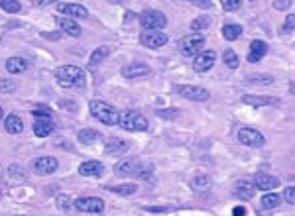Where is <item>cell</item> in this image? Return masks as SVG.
Returning <instances> with one entry per match:
<instances>
[{
  "instance_id": "1",
  "label": "cell",
  "mask_w": 295,
  "mask_h": 216,
  "mask_svg": "<svg viewBox=\"0 0 295 216\" xmlns=\"http://www.w3.org/2000/svg\"><path fill=\"white\" fill-rule=\"evenodd\" d=\"M55 79L63 89H83L85 87V71L75 65H63L55 71Z\"/></svg>"
},
{
  "instance_id": "2",
  "label": "cell",
  "mask_w": 295,
  "mask_h": 216,
  "mask_svg": "<svg viewBox=\"0 0 295 216\" xmlns=\"http://www.w3.org/2000/svg\"><path fill=\"white\" fill-rule=\"evenodd\" d=\"M89 110H91V114L97 118L98 122H102V124H106V126H114V124H118L120 114L116 112V108L110 107V105L104 103V101H91Z\"/></svg>"
},
{
  "instance_id": "3",
  "label": "cell",
  "mask_w": 295,
  "mask_h": 216,
  "mask_svg": "<svg viewBox=\"0 0 295 216\" xmlns=\"http://www.w3.org/2000/svg\"><path fill=\"white\" fill-rule=\"evenodd\" d=\"M118 126L126 132H144L148 130V120L136 110H124V112H120Z\"/></svg>"
},
{
  "instance_id": "4",
  "label": "cell",
  "mask_w": 295,
  "mask_h": 216,
  "mask_svg": "<svg viewBox=\"0 0 295 216\" xmlns=\"http://www.w3.org/2000/svg\"><path fill=\"white\" fill-rule=\"evenodd\" d=\"M140 24H142L144 32H148V30L161 32V28H165V24H167V18H165L163 12L149 8V10H144V12L140 14Z\"/></svg>"
},
{
  "instance_id": "5",
  "label": "cell",
  "mask_w": 295,
  "mask_h": 216,
  "mask_svg": "<svg viewBox=\"0 0 295 216\" xmlns=\"http://www.w3.org/2000/svg\"><path fill=\"white\" fill-rule=\"evenodd\" d=\"M205 46V38L199 36V34H191V36H185L181 38L179 42V52L187 57H197V54L201 55V50Z\"/></svg>"
},
{
  "instance_id": "6",
  "label": "cell",
  "mask_w": 295,
  "mask_h": 216,
  "mask_svg": "<svg viewBox=\"0 0 295 216\" xmlns=\"http://www.w3.org/2000/svg\"><path fill=\"white\" fill-rule=\"evenodd\" d=\"M151 169L144 167L138 160H124L116 165V173L118 175H136V177H148Z\"/></svg>"
},
{
  "instance_id": "7",
  "label": "cell",
  "mask_w": 295,
  "mask_h": 216,
  "mask_svg": "<svg viewBox=\"0 0 295 216\" xmlns=\"http://www.w3.org/2000/svg\"><path fill=\"white\" fill-rule=\"evenodd\" d=\"M238 142L250 146V148H262L266 144V138L262 132L254 130V128H240L238 130Z\"/></svg>"
},
{
  "instance_id": "8",
  "label": "cell",
  "mask_w": 295,
  "mask_h": 216,
  "mask_svg": "<svg viewBox=\"0 0 295 216\" xmlns=\"http://www.w3.org/2000/svg\"><path fill=\"white\" fill-rule=\"evenodd\" d=\"M73 207L81 213H95V215L104 211V203L98 197H81L73 203Z\"/></svg>"
},
{
  "instance_id": "9",
  "label": "cell",
  "mask_w": 295,
  "mask_h": 216,
  "mask_svg": "<svg viewBox=\"0 0 295 216\" xmlns=\"http://www.w3.org/2000/svg\"><path fill=\"white\" fill-rule=\"evenodd\" d=\"M175 91H177L181 97H185V99H189V101H197V103L209 101V97H211V93H209L207 89L195 87V85H179Z\"/></svg>"
},
{
  "instance_id": "10",
  "label": "cell",
  "mask_w": 295,
  "mask_h": 216,
  "mask_svg": "<svg viewBox=\"0 0 295 216\" xmlns=\"http://www.w3.org/2000/svg\"><path fill=\"white\" fill-rule=\"evenodd\" d=\"M120 73H122V77H126V79H146V77L151 75V69L148 67L146 63L136 61V63H128V65H124Z\"/></svg>"
},
{
  "instance_id": "11",
  "label": "cell",
  "mask_w": 295,
  "mask_h": 216,
  "mask_svg": "<svg viewBox=\"0 0 295 216\" xmlns=\"http://www.w3.org/2000/svg\"><path fill=\"white\" fill-rule=\"evenodd\" d=\"M140 42H142V46H146V48H149V50H157V48H161V46L167 44V36H165L163 32L148 30V32H142Z\"/></svg>"
},
{
  "instance_id": "12",
  "label": "cell",
  "mask_w": 295,
  "mask_h": 216,
  "mask_svg": "<svg viewBox=\"0 0 295 216\" xmlns=\"http://www.w3.org/2000/svg\"><path fill=\"white\" fill-rule=\"evenodd\" d=\"M57 12L65 14V18H87L89 16L87 8L81 4H75V2H59Z\"/></svg>"
},
{
  "instance_id": "13",
  "label": "cell",
  "mask_w": 295,
  "mask_h": 216,
  "mask_svg": "<svg viewBox=\"0 0 295 216\" xmlns=\"http://www.w3.org/2000/svg\"><path fill=\"white\" fill-rule=\"evenodd\" d=\"M252 183L260 191H274V189L280 187V179L274 177V175H268V173H256Z\"/></svg>"
},
{
  "instance_id": "14",
  "label": "cell",
  "mask_w": 295,
  "mask_h": 216,
  "mask_svg": "<svg viewBox=\"0 0 295 216\" xmlns=\"http://www.w3.org/2000/svg\"><path fill=\"white\" fill-rule=\"evenodd\" d=\"M57 169V160L55 158H38L32 162V171L38 175H51Z\"/></svg>"
},
{
  "instance_id": "15",
  "label": "cell",
  "mask_w": 295,
  "mask_h": 216,
  "mask_svg": "<svg viewBox=\"0 0 295 216\" xmlns=\"http://www.w3.org/2000/svg\"><path fill=\"white\" fill-rule=\"evenodd\" d=\"M215 61H217V54H215V52H203L201 55H197L195 57V61H193V69H195L197 73H205V71L213 69Z\"/></svg>"
},
{
  "instance_id": "16",
  "label": "cell",
  "mask_w": 295,
  "mask_h": 216,
  "mask_svg": "<svg viewBox=\"0 0 295 216\" xmlns=\"http://www.w3.org/2000/svg\"><path fill=\"white\" fill-rule=\"evenodd\" d=\"M53 120H51V116H40V118H36V122H34V134L38 136V138H48L49 134L53 132Z\"/></svg>"
},
{
  "instance_id": "17",
  "label": "cell",
  "mask_w": 295,
  "mask_h": 216,
  "mask_svg": "<svg viewBox=\"0 0 295 216\" xmlns=\"http://www.w3.org/2000/svg\"><path fill=\"white\" fill-rule=\"evenodd\" d=\"M242 103L250 105V107H278L280 105V99L276 97H254V95H244L242 97Z\"/></svg>"
},
{
  "instance_id": "18",
  "label": "cell",
  "mask_w": 295,
  "mask_h": 216,
  "mask_svg": "<svg viewBox=\"0 0 295 216\" xmlns=\"http://www.w3.org/2000/svg\"><path fill=\"white\" fill-rule=\"evenodd\" d=\"M79 173L83 177H100L104 173V165L100 162H85L79 165Z\"/></svg>"
},
{
  "instance_id": "19",
  "label": "cell",
  "mask_w": 295,
  "mask_h": 216,
  "mask_svg": "<svg viewBox=\"0 0 295 216\" xmlns=\"http://www.w3.org/2000/svg\"><path fill=\"white\" fill-rule=\"evenodd\" d=\"M266 54H268V46H266V42H262V40H254V42L250 44L248 61H250V63H256V61H260Z\"/></svg>"
},
{
  "instance_id": "20",
  "label": "cell",
  "mask_w": 295,
  "mask_h": 216,
  "mask_svg": "<svg viewBox=\"0 0 295 216\" xmlns=\"http://www.w3.org/2000/svg\"><path fill=\"white\" fill-rule=\"evenodd\" d=\"M126 152H128V144L124 140H118V138L108 140L104 146V154H108V156H122Z\"/></svg>"
},
{
  "instance_id": "21",
  "label": "cell",
  "mask_w": 295,
  "mask_h": 216,
  "mask_svg": "<svg viewBox=\"0 0 295 216\" xmlns=\"http://www.w3.org/2000/svg\"><path fill=\"white\" fill-rule=\"evenodd\" d=\"M254 191H256V187H254V183H250V181H238L236 185H234V195L238 197V199H242V201H248V199H252L254 197Z\"/></svg>"
},
{
  "instance_id": "22",
  "label": "cell",
  "mask_w": 295,
  "mask_h": 216,
  "mask_svg": "<svg viewBox=\"0 0 295 216\" xmlns=\"http://www.w3.org/2000/svg\"><path fill=\"white\" fill-rule=\"evenodd\" d=\"M57 26H59L65 34H69V36H73V38H79V36H81V26H79L75 20H71V18H59V20H57Z\"/></svg>"
},
{
  "instance_id": "23",
  "label": "cell",
  "mask_w": 295,
  "mask_h": 216,
  "mask_svg": "<svg viewBox=\"0 0 295 216\" xmlns=\"http://www.w3.org/2000/svg\"><path fill=\"white\" fill-rule=\"evenodd\" d=\"M6 69H8V73H12V75H20V73H24V71L28 69V61L22 59V57H10V59L6 61Z\"/></svg>"
},
{
  "instance_id": "24",
  "label": "cell",
  "mask_w": 295,
  "mask_h": 216,
  "mask_svg": "<svg viewBox=\"0 0 295 216\" xmlns=\"http://www.w3.org/2000/svg\"><path fill=\"white\" fill-rule=\"evenodd\" d=\"M4 126H6V132H10V134H20V132L24 130L22 118H20L18 114H10V116H6Z\"/></svg>"
},
{
  "instance_id": "25",
  "label": "cell",
  "mask_w": 295,
  "mask_h": 216,
  "mask_svg": "<svg viewBox=\"0 0 295 216\" xmlns=\"http://www.w3.org/2000/svg\"><path fill=\"white\" fill-rule=\"evenodd\" d=\"M280 205H282V197L276 195V193H268V195L262 197V209H266V211L278 209Z\"/></svg>"
},
{
  "instance_id": "26",
  "label": "cell",
  "mask_w": 295,
  "mask_h": 216,
  "mask_svg": "<svg viewBox=\"0 0 295 216\" xmlns=\"http://www.w3.org/2000/svg\"><path fill=\"white\" fill-rule=\"evenodd\" d=\"M242 34V28L238 24H224L222 26V36L228 40V42H234L236 38H240Z\"/></svg>"
},
{
  "instance_id": "27",
  "label": "cell",
  "mask_w": 295,
  "mask_h": 216,
  "mask_svg": "<svg viewBox=\"0 0 295 216\" xmlns=\"http://www.w3.org/2000/svg\"><path fill=\"white\" fill-rule=\"evenodd\" d=\"M98 138H100V134H98L97 130H81L79 134H77V140L81 142V144H85V146H89V144H95Z\"/></svg>"
},
{
  "instance_id": "28",
  "label": "cell",
  "mask_w": 295,
  "mask_h": 216,
  "mask_svg": "<svg viewBox=\"0 0 295 216\" xmlns=\"http://www.w3.org/2000/svg\"><path fill=\"white\" fill-rule=\"evenodd\" d=\"M222 61H224V65H226V67H230V69H236V67L240 65L238 55H236V52H232V50H224V54H222Z\"/></svg>"
},
{
  "instance_id": "29",
  "label": "cell",
  "mask_w": 295,
  "mask_h": 216,
  "mask_svg": "<svg viewBox=\"0 0 295 216\" xmlns=\"http://www.w3.org/2000/svg\"><path fill=\"white\" fill-rule=\"evenodd\" d=\"M191 187L195 189V191H207L209 187H211V179L207 177V175H197L191 179Z\"/></svg>"
},
{
  "instance_id": "30",
  "label": "cell",
  "mask_w": 295,
  "mask_h": 216,
  "mask_svg": "<svg viewBox=\"0 0 295 216\" xmlns=\"http://www.w3.org/2000/svg\"><path fill=\"white\" fill-rule=\"evenodd\" d=\"M106 191L118 193V195H134L138 191V185H114V187H106Z\"/></svg>"
},
{
  "instance_id": "31",
  "label": "cell",
  "mask_w": 295,
  "mask_h": 216,
  "mask_svg": "<svg viewBox=\"0 0 295 216\" xmlns=\"http://www.w3.org/2000/svg\"><path fill=\"white\" fill-rule=\"evenodd\" d=\"M108 54H110V48H106V46H100V48H97V50L93 52V55H91V65H98L102 59H106V57H108Z\"/></svg>"
},
{
  "instance_id": "32",
  "label": "cell",
  "mask_w": 295,
  "mask_h": 216,
  "mask_svg": "<svg viewBox=\"0 0 295 216\" xmlns=\"http://www.w3.org/2000/svg\"><path fill=\"white\" fill-rule=\"evenodd\" d=\"M211 28V18L209 16H199L191 22V30L193 32H201V30H207Z\"/></svg>"
},
{
  "instance_id": "33",
  "label": "cell",
  "mask_w": 295,
  "mask_h": 216,
  "mask_svg": "<svg viewBox=\"0 0 295 216\" xmlns=\"http://www.w3.org/2000/svg\"><path fill=\"white\" fill-rule=\"evenodd\" d=\"M0 8L4 10V12H20L22 10V4L20 2H16V0H0Z\"/></svg>"
},
{
  "instance_id": "34",
  "label": "cell",
  "mask_w": 295,
  "mask_h": 216,
  "mask_svg": "<svg viewBox=\"0 0 295 216\" xmlns=\"http://www.w3.org/2000/svg\"><path fill=\"white\" fill-rule=\"evenodd\" d=\"M248 83H252V85H270V83H274V77L272 75H250Z\"/></svg>"
},
{
  "instance_id": "35",
  "label": "cell",
  "mask_w": 295,
  "mask_h": 216,
  "mask_svg": "<svg viewBox=\"0 0 295 216\" xmlns=\"http://www.w3.org/2000/svg\"><path fill=\"white\" fill-rule=\"evenodd\" d=\"M55 201H57V209H61V211H69V209H71V205H73V203H71V199H69L67 195H59Z\"/></svg>"
},
{
  "instance_id": "36",
  "label": "cell",
  "mask_w": 295,
  "mask_h": 216,
  "mask_svg": "<svg viewBox=\"0 0 295 216\" xmlns=\"http://www.w3.org/2000/svg\"><path fill=\"white\" fill-rule=\"evenodd\" d=\"M16 91V83L10 79H0V93H14Z\"/></svg>"
},
{
  "instance_id": "37",
  "label": "cell",
  "mask_w": 295,
  "mask_h": 216,
  "mask_svg": "<svg viewBox=\"0 0 295 216\" xmlns=\"http://www.w3.org/2000/svg\"><path fill=\"white\" fill-rule=\"evenodd\" d=\"M292 30H295V14H290L284 22V28H282V34H290Z\"/></svg>"
},
{
  "instance_id": "38",
  "label": "cell",
  "mask_w": 295,
  "mask_h": 216,
  "mask_svg": "<svg viewBox=\"0 0 295 216\" xmlns=\"http://www.w3.org/2000/svg\"><path fill=\"white\" fill-rule=\"evenodd\" d=\"M242 6V2L240 0H222V8L226 10V12H232V10H238Z\"/></svg>"
},
{
  "instance_id": "39",
  "label": "cell",
  "mask_w": 295,
  "mask_h": 216,
  "mask_svg": "<svg viewBox=\"0 0 295 216\" xmlns=\"http://www.w3.org/2000/svg\"><path fill=\"white\" fill-rule=\"evenodd\" d=\"M157 116H161V118H177V116H179V110H177V108H169V110H157Z\"/></svg>"
},
{
  "instance_id": "40",
  "label": "cell",
  "mask_w": 295,
  "mask_h": 216,
  "mask_svg": "<svg viewBox=\"0 0 295 216\" xmlns=\"http://www.w3.org/2000/svg\"><path fill=\"white\" fill-rule=\"evenodd\" d=\"M284 199L290 203V205H295V187H288L284 191Z\"/></svg>"
},
{
  "instance_id": "41",
  "label": "cell",
  "mask_w": 295,
  "mask_h": 216,
  "mask_svg": "<svg viewBox=\"0 0 295 216\" xmlns=\"http://www.w3.org/2000/svg\"><path fill=\"white\" fill-rule=\"evenodd\" d=\"M290 6H292V2L290 0H274V8H278V10H290Z\"/></svg>"
},
{
  "instance_id": "42",
  "label": "cell",
  "mask_w": 295,
  "mask_h": 216,
  "mask_svg": "<svg viewBox=\"0 0 295 216\" xmlns=\"http://www.w3.org/2000/svg\"><path fill=\"white\" fill-rule=\"evenodd\" d=\"M34 116L36 118H40V116H51V112H49L48 108H38V110H34Z\"/></svg>"
},
{
  "instance_id": "43",
  "label": "cell",
  "mask_w": 295,
  "mask_h": 216,
  "mask_svg": "<svg viewBox=\"0 0 295 216\" xmlns=\"http://www.w3.org/2000/svg\"><path fill=\"white\" fill-rule=\"evenodd\" d=\"M146 211H149V213H167V211H171V209H169V207H149Z\"/></svg>"
},
{
  "instance_id": "44",
  "label": "cell",
  "mask_w": 295,
  "mask_h": 216,
  "mask_svg": "<svg viewBox=\"0 0 295 216\" xmlns=\"http://www.w3.org/2000/svg\"><path fill=\"white\" fill-rule=\"evenodd\" d=\"M232 216H246V209L244 207H240V205L234 207V209H232Z\"/></svg>"
},
{
  "instance_id": "45",
  "label": "cell",
  "mask_w": 295,
  "mask_h": 216,
  "mask_svg": "<svg viewBox=\"0 0 295 216\" xmlns=\"http://www.w3.org/2000/svg\"><path fill=\"white\" fill-rule=\"evenodd\" d=\"M42 36H44L46 40H59V38H61V34H59V32H51V34L46 32V34H42Z\"/></svg>"
},
{
  "instance_id": "46",
  "label": "cell",
  "mask_w": 295,
  "mask_h": 216,
  "mask_svg": "<svg viewBox=\"0 0 295 216\" xmlns=\"http://www.w3.org/2000/svg\"><path fill=\"white\" fill-rule=\"evenodd\" d=\"M59 105H61V107H63V108H69V110H75V103H73V101H61Z\"/></svg>"
},
{
  "instance_id": "47",
  "label": "cell",
  "mask_w": 295,
  "mask_h": 216,
  "mask_svg": "<svg viewBox=\"0 0 295 216\" xmlns=\"http://www.w3.org/2000/svg\"><path fill=\"white\" fill-rule=\"evenodd\" d=\"M195 6H199V8H211V6H213V2H203V0H197Z\"/></svg>"
},
{
  "instance_id": "48",
  "label": "cell",
  "mask_w": 295,
  "mask_h": 216,
  "mask_svg": "<svg viewBox=\"0 0 295 216\" xmlns=\"http://www.w3.org/2000/svg\"><path fill=\"white\" fill-rule=\"evenodd\" d=\"M0 118H2V107H0Z\"/></svg>"
}]
</instances>
